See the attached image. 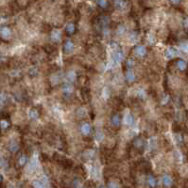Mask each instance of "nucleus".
Masks as SVG:
<instances>
[{
  "mask_svg": "<svg viewBox=\"0 0 188 188\" xmlns=\"http://www.w3.org/2000/svg\"><path fill=\"white\" fill-rule=\"evenodd\" d=\"M181 1H182V0H169V2H170L172 5H174V6H178V5H180Z\"/></svg>",
  "mask_w": 188,
  "mask_h": 188,
  "instance_id": "nucleus-28",
  "label": "nucleus"
},
{
  "mask_svg": "<svg viewBox=\"0 0 188 188\" xmlns=\"http://www.w3.org/2000/svg\"><path fill=\"white\" fill-rule=\"evenodd\" d=\"M148 183H149V184L150 187H155L156 184H157L156 179L154 178L153 176H151V175H149V176L148 177Z\"/></svg>",
  "mask_w": 188,
  "mask_h": 188,
  "instance_id": "nucleus-19",
  "label": "nucleus"
},
{
  "mask_svg": "<svg viewBox=\"0 0 188 188\" xmlns=\"http://www.w3.org/2000/svg\"><path fill=\"white\" fill-rule=\"evenodd\" d=\"M123 121H124V124H125V125L130 126V125L133 124L134 119H133V117H132V115H131V114H127V115L124 117Z\"/></svg>",
  "mask_w": 188,
  "mask_h": 188,
  "instance_id": "nucleus-10",
  "label": "nucleus"
},
{
  "mask_svg": "<svg viewBox=\"0 0 188 188\" xmlns=\"http://www.w3.org/2000/svg\"><path fill=\"white\" fill-rule=\"evenodd\" d=\"M96 3H97V5L99 7L103 8V9L107 8V6H108V1H107V0H96Z\"/></svg>",
  "mask_w": 188,
  "mask_h": 188,
  "instance_id": "nucleus-23",
  "label": "nucleus"
},
{
  "mask_svg": "<svg viewBox=\"0 0 188 188\" xmlns=\"http://www.w3.org/2000/svg\"><path fill=\"white\" fill-rule=\"evenodd\" d=\"M75 30H76V27L73 23H69L67 26H66V32H67L69 35H72L75 32Z\"/></svg>",
  "mask_w": 188,
  "mask_h": 188,
  "instance_id": "nucleus-18",
  "label": "nucleus"
},
{
  "mask_svg": "<svg viewBox=\"0 0 188 188\" xmlns=\"http://www.w3.org/2000/svg\"><path fill=\"white\" fill-rule=\"evenodd\" d=\"M18 163H19L20 165H25L28 163V157H27L26 155L20 156L19 159H18Z\"/></svg>",
  "mask_w": 188,
  "mask_h": 188,
  "instance_id": "nucleus-22",
  "label": "nucleus"
},
{
  "mask_svg": "<svg viewBox=\"0 0 188 188\" xmlns=\"http://www.w3.org/2000/svg\"><path fill=\"white\" fill-rule=\"evenodd\" d=\"M95 138H96V141H101V140H103V138H104V135H103V133H102V132H100V131L96 132V134Z\"/></svg>",
  "mask_w": 188,
  "mask_h": 188,
  "instance_id": "nucleus-25",
  "label": "nucleus"
},
{
  "mask_svg": "<svg viewBox=\"0 0 188 188\" xmlns=\"http://www.w3.org/2000/svg\"><path fill=\"white\" fill-rule=\"evenodd\" d=\"M182 27L185 31V33L188 35V17H185L182 21Z\"/></svg>",
  "mask_w": 188,
  "mask_h": 188,
  "instance_id": "nucleus-24",
  "label": "nucleus"
},
{
  "mask_svg": "<svg viewBox=\"0 0 188 188\" xmlns=\"http://www.w3.org/2000/svg\"><path fill=\"white\" fill-rule=\"evenodd\" d=\"M81 134L84 135V136H88L91 133V126L90 124L88 123H83L81 127Z\"/></svg>",
  "mask_w": 188,
  "mask_h": 188,
  "instance_id": "nucleus-9",
  "label": "nucleus"
},
{
  "mask_svg": "<svg viewBox=\"0 0 188 188\" xmlns=\"http://www.w3.org/2000/svg\"><path fill=\"white\" fill-rule=\"evenodd\" d=\"M0 35H1L3 39L8 40L10 38V36H12V30H10L8 27H3L1 30H0Z\"/></svg>",
  "mask_w": 188,
  "mask_h": 188,
  "instance_id": "nucleus-4",
  "label": "nucleus"
},
{
  "mask_svg": "<svg viewBox=\"0 0 188 188\" xmlns=\"http://www.w3.org/2000/svg\"><path fill=\"white\" fill-rule=\"evenodd\" d=\"M127 64L130 66V67H131V66H133V64H134V62L132 61L131 59H128V61H127Z\"/></svg>",
  "mask_w": 188,
  "mask_h": 188,
  "instance_id": "nucleus-30",
  "label": "nucleus"
},
{
  "mask_svg": "<svg viewBox=\"0 0 188 188\" xmlns=\"http://www.w3.org/2000/svg\"><path fill=\"white\" fill-rule=\"evenodd\" d=\"M176 65H177V68H178L182 72H184L187 69V62L184 59H177Z\"/></svg>",
  "mask_w": 188,
  "mask_h": 188,
  "instance_id": "nucleus-7",
  "label": "nucleus"
},
{
  "mask_svg": "<svg viewBox=\"0 0 188 188\" xmlns=\"http://www.w3.org/2000/svg\"><path fill=\"white\" fill-rule=\"evenodd\" d=\"M111 123H112L115 127H117L120 123V119H119V116L117 114H115L112 116L111 118Z\"/></svg>",
  "mask_w": 188,
  "mask_h": 188,
  "instance_id": "nucleus-13",
  "label": "nucleus"
},
{
  "mask_svg": "<svg viewBox=\"0 0 188 188\" xmlns=\"http://www.w3.org/2000/svg\"><path fill=\"white\" fill-rule=\"evenodd\" d=\"M164 100H163L162 104H163V105H165V104H167V103L169 101V96H168V95H165V97H164Z\"/></svg>",
  "mask_w": 188,
  "mask_h": 188,
  "instance_id": "nucleus-29",
  "label": "nucleus"
},
{
  "mask_svg": "<svg viewBox=\"0 0 188 188\" xmlns=\"http://www.w3.org/2000/svg\"><path fill=\"white\" fill-rule=\"evenodd\" d=\"M125 76H126V79H127V81H128V82H130V83L133 82V81L135 80V74H134V73L132 72L131 70H128V71L126 72Z\"/></svg>",
  "mask_w": 188,
  "mask_h": 188,
  "instance_id": "nucleus-12",
  "label": "nucleus"
},
{
  "mask_svg": "<svg viewBox=\"0 0 188 188\" xmlns=\"http://www.w3.org/2000/svg\"><path fill=\"white\" fill-rule=\"evenodd\" d=\"M124 56H123V53L121 52L120 50H116L115 52H114L113 54V59L115 62H120L121 60L123 59Z\"/></svg>",
  "mask_w": 188,
  "mask_h": 188,
  "instance_id": "nucleus-8",
  "label": "nucleus"
},
{
  "mask_svg": "<svg viewBox=\"0 0 188 188\" xmlns=\"http://www.w3.org/2000/svg\"><path fill=\"white\" fill-rule=\"evenodd\" d=\"M9 127V122L7 119H0V129L1 130H7Z\"/></svg>",
  "mask_w": 188,
  "mask_h": 188,
  "instance_id": "nucleus-17",
  "label": "nucleus"
},
{
  "mask_svg": "<svg viewBox=\"0 0 188 188\" xmlns=\"http://www.w3.org/2000/svg\"><path fill=\"white\" fill-rule=\"evenodd\" d=\"M2 181H3V177L1 174H0V183H2Z\"/></svg>",
  "mask_w": 188,
  "mask_h": 188,
  "instance_id": "nucleus-31",
  "label": "nucleus"
},
{
  "mask_svg": "<svg viewBox=\"0 0 188 188\" xmlns=\"http://www.w3.org/2000/svg\"><path fill=\"white\" fill-rule=\"evenodd\" d=\"M133 145H134L136 148L141 149V148L144 147V141H143L141 138H136V139L134 140V142H133Z\"/></svg>",
  "mask_w": 188,
  "mask_h": 188,
  "instance_id": "nucleus-20",
  "label": "nucleus"
},
{
  "mask_svg": "<svg viewBox=\"0 0 188 188\" xmlns=\"http://www.w3.org/2000/svg\"><path fill=\"white\" fill-rule=\"evenodd\" d=\"M74 43L71 41H66L63 44V51L65 54H71L74 51Z\"/></svg>",
  "mask_w": 188,
  "mask_h": 188,
  "instance_id": "nucleus-3",
  "label": "nucleus"
},
{
  "mask_svg": "<svg viewBox=\"0 0 188 188\" xmlns=\"http://www.w3.org/2000/svg\"><path fill=\"white\" fill-rule=\"evenodd\" d=\"M18 149H19V145L17 144V142L13 141V142L10 143V145H9V150L12 151L13 152H16V151H18Z\"/></svg>",
  "mask_w": 188,
  "mask_h": 188,
  "instance_id": "nucleus-21",
  "label": "nucleus"
},
{
  "mask_svg": "<svg viewBox=\"0 0 188 188\" xmlns=\"http://www.w3.org/2000/svg\"><path fill=\"white\" fill-rule=\"evenodd\" d=\"M177 55H178V51H177L176 48H174V47H168L167 50H165V53H164L165 58L168 59H174L175 57H177Z\"/></svg>",
  "mask_w": 188,
  "mask_h": 188,
  "instance_id": "nucleus-1",
  "label": "nucleus"
},
{
  "mask_svg": "<svg viewBox=\"0 0 188 188\" xmlns=\"http://www.w3.org/2000/svg\"><path fill=\"white\" fill-rule=\"evenodd\" d=\"M134 53L138 57H145L147 55V48L144 45H137L134 49Z\"/></svg>",
  "mask_w": 188,
  "mask_h": 188,
  "instance_id": "nucleus-5",
  "label": "nucleus"
},
{
  "mask_svg": "<svg viewBox=\"0 0 188 188\" xmlns=\"http://www.w3.org/2000/svg\"><path fill=\"white\" fill-rule=\"evenodd\" d=\"M28 117L31 119H36L38 117H39V112H38V110L35 109V108H32L29 110V112H28Z\"/></svg>",
  "mask_w": 188,
  "mask_h": 188,
  "instance_id": "nucleus-14",
  "label": "nucleus"
},
{
  "mask_svg": "<svg viewBox=\"0 0 188 188\" xmlns=\"http://www.w3.org/2000/svg\"><path fill=\"white\" fill-rule=\"evenodd\" d=\"M50 38L54 42H59L62 39V32L59 29H53L50 33Z\"/></svg>",
  "mask_w": 188,
  "mask_h": 188,
  "instance_id": "nucleus-2",
  "label": "nucleus"
},
{
  "mask_svg": "<svg viewBox=\"0 0 188 188\" xmlns=\"http://www.w3.org/2000/svg\"><path fill=\"white\" fill-rule=\"evenodd\" d=\"M62 91L65 94H70L73 91V87L70 84H65L62 86Z\"/></svg>",
  "mask_w": 188,
  "mask_h": 188,
  "instance_id": "nucleus-15",
  "label": "nucleus"
},
{
  "mask_svg": "<svg viewBox=\"0 0 188 188\" xmlns=\"http://www.w3.org/2000/svg\"><path fill=\"white\" fill-rule=\"evenodd\" d=\"M162 181H163L164 186H165V187H171L172 184H173V179L171 178V176H169L168 174L164 175Z\"/></svg>",
  "mask_w": 188,
  "mask_h": 188,
  "instance_id": "nucleus-6",
  "label": "nucleus"
},
{
  "mask_svg": "<svg viewBox=\"0 0 188 188\" xmlns=\"http://www.w3.org/2000/svg\"><path fill=\"white\" fill-rule=\"evenodd\" d=\"M115 6L118 9H125L127 7V2L125 0H115Z\"/></svg>",
  "mask_w": 188,
  "mask_h": 188,
  "instance_id": "nucleus-11",
  "label": "nucleus"
},
{
  "mask_svg": "<svg viewBox=\"0 0 188 188\" xmlns=\"http://www.w3.org/2000/svg\"><path fill=\"white\" fill-rule=\"evenodd\" d=\"M110 94H111V92H110V90H109V88H108V87H105V88H104V90H103V92H102V96H103V98L108 99L109 96H110Z\"/></svg>",
  "mask_w": 188,
  "mask_h": 188,
  "instance_id": "nucleus-26",
  "label": "nucleus"
},
{
  "mask_svg": "<svg viewBox=\"0 0 188 188\" xmlns=\"http://www.w3.org/2000/svg\"><path fill=\"white\" fill-rule=\"evenodd\" d=\"M181 48H182V50L183 52L188 53V42H184V43H182V45H181Z\"/></svg>",
  "mask_w": 188,
  "mask_h": 188,
  "instance_id": "nucleus-27",
  "label": "nucleus"
},
{
  "mask_svg": "<svg viewBox=\"0 0 188 188\" xmlns=\"http://www.w3.org/2000/svg\"><path fill=\"white\" fill-rule=\"evenodd\" d=\"M66 78L69 80V82H74L77 78V74L74 71H69L66 74Z\"/></svg>",
  "mask_w": 188,
  "mask_h": 188,
  "instance_id": "nucleus-16",
  "label": "nucleus"
}]
</instances>
